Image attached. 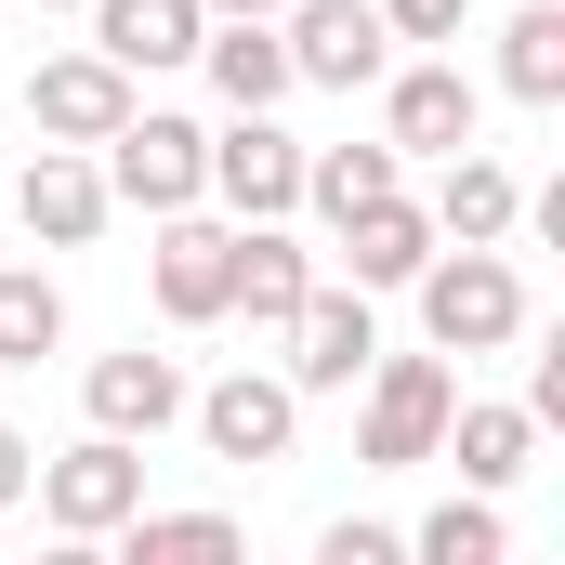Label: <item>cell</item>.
I'll return each mask as SVG.
<instances>
[{
  "mask_svg": "<svg viewBox=\"0 0 565 565\" xmlns=\"http://www.w3.org/2000/svg\"><path fill=\"white\" fill-rule=\"evenodd\" d=\"M132 106H145V93H132V66H106L93 40L26 66V132H40V145H106L119 119H132Z\"/></svg>",
  "mask_w": 565,
  "mask_h": 565,
  "instance_id": "10",
  "label": "cell"
},
{
  "mask_svg": "<svg viewBox=\"0 0 565 565\" xmlns=\"http://www.w3.org/2000/svg\"><path fill=\"white\" fill-rule=\"evenodd\" d=\"M40 355H66V289L40 264H0V369H40Z\"/></svg>",
  "mask_w": 565,
  "mask_h": 565,
  "instance_id": "22",
  "label": "cell"
},
{
  "mask_svg": "<svg viewBox=\"0 0 565 565\" xmlns=\"http://www.w3.org/2000/svg\"><path fill=\"white\" fill-rule=\"evenodd\" d=\"M198 66H211L224 106H289V93H302V79H289L277 13H211V26H198Z\"/></svg>",
  "mask_w": 565,
  "mask_h": 565,
  "instance_id": "14",
  "label": "cell"
},
{
  "mask_svg": "<svg viewBox=\"0 0 565 565\" xmlns=\"http://www.w3.org/2000/svg\"><path fill=\"white\" fill-rule=\"evenodd\" d=\"M106 211H119V198H106L93 145H40V158L13 171V224H26L40 250H93V237H106Z\"/></svg>",
  "mask_w": 565,
  "mask_h": 565,
  "instance_id": "12",
  "label": "cell"
},
{
  "mask_svg": "<svg viewBox=\"0 0 565 565\" xmlns=\"http://www.w3.org/2000/svg\"><path fill=\"white\" fill-rule=\"evenodd\" d=\"M145 289H158V316H171V329H224V289H237V224H224V211H158Z\"/></svg>",
  "mask_w": 565,
  "mask_h": 565,
  "instance_id": "8",
  "label": "cell"
},
{
  "mask_svg": "<svg viewBox=\"0 0 565 565\" xmlns=\"http://www.w3.org/2000/svg\"><path fill=\"white\" fill-rule=\"evenodd\" d=\"M26 473H40V447H26V434L0 422V513H13V500H26Z\"/></svg>",
  "mask_w": 565,
  "mask_h": 565,
  "instance_id": "27",
  "label": "cell"
},
{
  "mask_svg": "<svg viewBox=\"0 0 565 565\" xmlns=\"http://www.w3.org/2000/svg\"><path fill=\"white\" fill-rule=\"evenodd\" d=\"M408 553H422V565H500V553H513V526H500L487 487H460V500H434L422 526H408Z\"/></svg>",
  "mask_w": 565,
  "mask_h": 565,
  "instance_id": "23",
  "label": "cell"
},
{
  "mask_svg": "<svg viewBox=\"0 0 565 565\" xmlns=\"http://www.w3.org/2000/svg\"><path fill=\"white\" fill-rule=\"evenodd\" d=\"M198 198H211L224 224H289V211H302V145L277 132V106H224Z\"/></svg>",
  "mask_w": 565,
  "mask_h": 565,
  "instance_id": "4",
  "label": "cell"
},
{
  "mask_svg": "<svg viewBox=\"0 0 565 565\" xmlns=\"http://www.w3.org/2000/svg\"><path fill=\"white\" fill-rule=\"evenodd\" d=\"M434 237H460V250H487V237H513L526 224V184L500 171V158H473V145H447V171H434Z\"/></svg>",
  "mask_w": 565,
  "mask_h": 565,
  "instance_id": "17",
  "label": "cell"
},
{
  "mask_svg": "<svg viewBox=\"0 0 565 565\" xmlns=\"http://www.w3.org/2000/svg\"><path fill=\"white\" fill-rule=\"evenodd\" d=\"M302 289H316V250H302L289 224H237V289H224V316L289 329V316H302Z\"/></svg>",
  "mask_w": 565,
  "mask_h": 565,
  "instance_id": "19",
  "label": "cell"
},
{
  "mask_svg": "<svg viewBox=\"0 0 565 565\" xmlns=\"http://www.w3.org/2000/svg\"><path fill=\"white\" fill-rule=\"evenodd\" d=\"M198 13H277V0H198Z\"/></svg>",
  "mask_w": 565,
  "mask_h": 565,
  "instance_id": "28",
  "label": "cell"
},
{
  "mask_svg": "<svg viewBox=\"0 0 565 565\" xmlns=\"http://www.w3.org/2000/svg\"><path fill=\"white\" fill-rule=\"evenodd\" d=\"M40 13H79V0H40Z\"/></svg>",
  "mask_w": 565,
  "mask_h": 565,
  "instance_id": "29",
  "label": "cell"
},
{
  "mask_svg": "<svg viewBox=\"0 0 565 565\" xmlns=\"http://www.w3.org/2000/svg\"><path fill=\"white\" fill-rule=\"evenodd\" d=\"M473 119H487V93L460 79V53L382 66V145H395V158H447V145H473Z\"/></svg>",
  "mask_w": 565,
  "mask_h": 565,
  "instance_id": "11",
  "label": "cell"
},
{
  "mask_svg": "<svg viewBox=\"0 0 565 565\" xmlns=\"http://www.w3.org/2000/svg\"><path fill=\"white\" fill-rule=\"evenodd\" d=\"M277 40H289V79H302V93H369V79L395 66L382 0H277Z\"/></svg>",
  "mask_w": 565,
  "mask_h": 565,
  "instance_id": "6",
  "label": "cell"
},
{
  "mask_svg": "<svg viewBox=\"0 0 565 565\" xmlns=\"http://www.w3.org/2000/svg\"><path fill=\"white\" fill-rule=\"evenodd\" d=\"M184 395H198V382H184V369H171V355H93V369H79V408H93V422L106 434H132V447H158V434L184 422Z\"/></svg>",
  "mask_w": 565,
  "mask_h": 565,
  "instance_id": "13",
  "label": "cell"
},
{
  "mask_svg": "<svg viewBox=\"0 0 565 565\" xmlns=\"http://www.w3.org/2000/svg\"><path fill=\"white\" fill-rule=\"evenodd\" d=\"M93 13V53L106 66H132V79H158V66H198V0H79Z\"/></svg>",
  "mask_w": 565,
  "mask_h": 565,
  "instance_id": "15",
  "label": "cell"
},
{
  "mask_svg": "<svg viewBox=\"0 0 565 565\" xmlns=\"http://www.w3.org/2000/svg\"><path fill=\"white\" fill-rule=\"evenodd\" d=\"M93 171H106V198H119V211H145V224H158V211H198L211 132H198V119H171V106H132L119 132L93 145Z\"/></svg>",
  "mask_w": 565,
  "mask_h": 565,
  "instance_id": "5",
  "label": "cell"
},
{
  "mask_svg": "<svg viewBox=\"0 0 565 565\" xmlns=\"http://www.w3.org/2000/svg\"><path fill=\"white\" fill-rule=\"evenodd\" d=\"M355 395H369V408H355V460H369V473H422L447 408H460V369H447V355H369Z\"/></svg>",
  "mask_w": 565,
  "mask_h": 565,
  "instance_id": "3",
  "label": "cell"
},
{
  "mask_svg": "<svg viewBox=\"0 0 565 565\" xmlns=\"http://www.w3.org/2000/svg\"><path fill=\"white\" fill-rule=\"evenodd\" d=\"M329 237H342V264H355V289H408V277L434 264V211L408 198V184H395V198H369V211H342Z\"/></svg>",
  "mask_w": 565,
  "mask_h": 565,
  "instance_id": "16",
  "label": "cell"
},
{
  "mask_svg": "<svg viewBox=\"0 0 565 565\" xmlns=\"http://www.w3.org/2000/svg\"><path fill=\"white\" fill-rule=\"evenodd\" d=\"M408 540L395 526H369V513H342V526H316V565H395Z\"/></svg>",
  "mask_w": 565,
  "mask_h": 565,
  "instance_id": "26",
  "label": "cell"
},
{
  "mask_svg": "<svg viewBox=\"0 0 565 565\" xmlns=\"http://www.w3.org/2000/svg\"><path fill=\"white\" fill-rule=\"evenodd\" d=\"M382 26H395V40H422V53H447V40L473 26V0H382Z\"/></svg>",
  "mask_w": 565,
  "mask_h": 565,
  "instance_id": "25",
  "label": "cell"
},
{
  "mask_svg": "<svg viewBox=\"0 0 565 565\" xmlns=\"http://www.w3.org/2000/svg\"><path fill=\"white\" fill-rule=\"evenodd\" d=\"M132 565H237V513H132Z\"/></svg>",
  "mask_w": 565,
  "mask_h": 565,
  "instance_id": "24",
  "label": "cell"
},
{
  "mask_svg": "<svg viewBox=\"0 0 565 565\" xmlns=\"http://www.w3.org/2000/svg\"><path fill=\"white\" fill-rule=\"evenodd\" d=\"M500 93L513 106H565V0H526L500 26Z\"/></svg>",
  "mask_w": 565,
  "mask_h": 565,
  "instance_id": "21",
  "label": "cell"
},
{
  "mask_svg": "<svg viewBox=\"0 0 565 565\" xmlns=\"http://www.w3.org/2000/svg\"><path fill=\"white\" fill-rule=\"evenodd\" d=\"M408 289H422V342L434 355H500V342H526V277H513L500 237H487V250L434 237V264Z\"/></svg>",
  "mask_w": 565,
  "mask_h": 565,
  "instance_id": "1",
  "label": "cell"
},
{
  "mask_svg": "<svg viewBox=\"0 0 565 565\" xmlns=\"http://www.w3.org/2000/svg\"><path fill=\"white\" fill-rule=\"evenodd\" d=\"M26 500H40V526H53V540H119V526L145 513V447L93 422L79 447H53V460L26 473Z\"/></svg>",
  "mask_w": 565,
  "mask_h": 565,
  "instance_id": "2",
  "label": "cell"
},
{
  "mask_svg": "<svg viewBox=\"0 0 565 565\" xmlns=\"http://www.w3.org/2000/svg\"><path fill=\"white\" fill-rule=\"evenodd\" d=\"M395 184H408L395 145H302V211H316V224H342V211H369V198H395Z\"/></svg>",
  "mask_w": 565,
  "mask_h": 565,
  "instance_id": "20",
  "label": "cell"
},
{
  "mask_svg": "<svg viewBox=\"0 0 565 565\" xmlns=\"http://www.w3.org/2000/svg\"><path fill=\"white\" fill-rule=\"evenodd\" d=\"M277 342H289V395H355L369 355H382V316H369V289H355V277H316Z\"/></svg>",
  "mask_w": 565,
  "mask_h": 565,
  "instance_id": "7",
  "label": "cell"
},
{
  "mask_svg": "<svg viewBox=\"0 0 565 565\" xmlns=\"http://www.w3.org/2000/svg\"><path fill=\"white\" fill-rule=\"evenodd\" d=\"M434 460H460V487H487V500H500V487L540 460V422H526V408H500V395H460L447 434H434Z\"/></svg>",
  "mask_w": 565,
  "mask_h": 565,
  "instance_id": "18",
  "label": "cell"
},
{
  "mask_svg": "<svg viewBox=\"0 0 565 565\" xmlns=\"http://www.w3.org/2000/svg\"><path fill=\"white\" fill-rule=\"evenodd\" d=\"M184 422H198V447L211 460H289L302 447V395H289V369H224L211 395H184Z\"/></svg>",
  "mask_w": 565,
  "mask_h": 565,
  "instance_id": "9",
  "label": "cell"
}]
</instances>
